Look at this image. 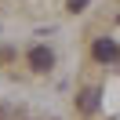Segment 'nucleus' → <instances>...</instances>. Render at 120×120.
Listing matches in <instances>:
<instances>
[{
    "label": "nucleus",
    "mask_w": 120,
    "mask_h": 120,
    "mask_svg": "<svg viewBox=\"0 0 120 120\" xmlns=\"http://www.w3.org/2000/svg\"><path fill=\"white\" fill-rule=\"evenodd\" d=\"M98 102H102V91H98V87H84L80 95H76V113L91 116V113L98 109Z\"/></svg>",
    "instance_id": "f257e3e1"
},
{
    "label": "nucleus",
    "mask_w": 120,
    "mask_h": 120,
    "mask_svg": "<svg viewBox=\"0 0 120 120\" xmlns=\"http://www.w3.org/2000/svg\"><path fill=\"white\" fill-rule=\"evenodd\" d=\"M29 66L37 69V73H47V69L55 66V51H51V47H44V44H37V47L29 51Z\"/></svg>",
    "instance_id": "f03ea898"
},
{
    "label": "nucleus",
    "mask_w": 120,
    "mask_h": 120,
    "mask_svg": "<svg viewBox=\"0 0 120 120\" xmlns=\"http://www.w3.org/2000/svg\"><path fill=\"white\" fill-rule=\"evenodd\" d=\"M0 120H18V105H0Z\"/></svg>",
    "instance_id": "20e7f679"
},
{
    "label": "nucleus",
    "mask_w": 120,
    "mask_h": 120,
    "mask_svg": "<svg viewBox=\"0 0 120 120\" xmlns=\"http://www.w3.org/2000/svg\"><path fill=\"white\" fill-rule=\"evenodd\" d=\"M66 8L76 15V11H84V8H87V0H66Z\"/></svg>",
    "instance_id": "39448f33"
},
{
    "label": "nucleus",
    "mask_w": 120,
    "mask_h": 120,
    "mask_svg": "<svg viewBox=\"0 0 120 120\" xmlns=\"http://www.w3.org/2000/svg\"><path fill=\"white\" fill-rule=\"evenodd\" d=\"M95 58L105 62V66H113V62H116V40H113V37H102L95 44Z\"/></svg>",
    "instance_id": "7ed1b4c3"
}]
</instances>
